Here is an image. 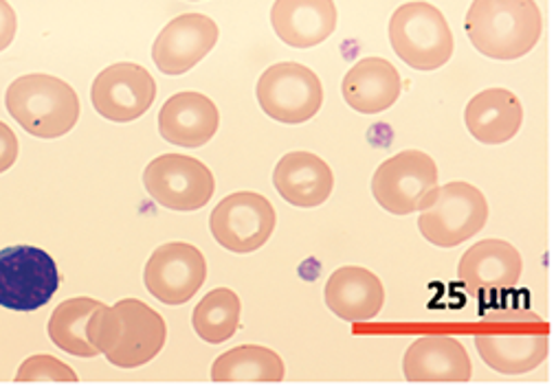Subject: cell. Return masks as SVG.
Masks as SVG:
<instances>
[{
  "label": "cell",
  "instance_id": "obj_1",
  "mask_svg": "<svg viewBox=\"0 0 556 388\" xmlns=\"http://www.w3.org/2000/svg\"><path fill=\"white\" fill-rule=\"evenodd\" d=\"M90 340L119 368H137L154 360L167 340L163 316L139 299L102 306L90 319Z\"/></svg>",
  "mask_w": 556,
  "mask_h": 388
},
{
  "label": "cell",
  "instance_id": "obj_2",
  "mask_svg": "<svg viewBox=\"0 0 556 388\" xmlns=\"http://www.w3.org/2000/svg\"><path fill=\"white\" fill-rule=\"evenodd\" d=\"M476 347L480 358L497 373H530L547 360L549 327L530 310H495L480 323Z\"/></svg>",
  "mask_w": 556,
  "mask_h": 388
},
{
  "label": "cell",
  "instance_id": "obj_3",
  "mask_svg": "<svg viewBox=\"0 0 556 388\" xmlns=\"http://www.w3.org/2000/svg\"><path fill=\"white\" fill-rule=\"evenodd\" d=\"M465 29L482 55L510 62L536 47L543 21L534 0H473Z\"/></svg>",
  "mask_w": 556,
  "mask_h": 388
},
{
  "label": "cell",
  "instance_id": "obj_4",
  "mask_svg": "<svg viewBox=\"0 0 556 388\" xmlns=\"http://www.w3.org/2000/svg\"><path fill=\"white\" fill-rule=\"evenodd\" d=\"M5 106L25 132L38 139L68 134L79 119V96L64 79L31 73L8 88Z\"/></svg>",
  "mask_w": 556,
  "mask_h": 388
},
{
  "label": "cell",
  "instance_id": "obj_5",
  "mask_svg": "<svg viewBox=\"0 0 556 388\" xmlns=\"http://www.w3.org/2000/svg\"><path fill=\"white\" fill-rule=\"evenodd\" d=\"M420 235L438 248H455L476 237L489 220L484 193L471 182L438 184L418 207Z\"/></svg>",
  "mask_w": 556,
  "mask_h": 388
},
{
  "label": "cell",
  "instance_id": "obj_6",
  "mask_svg": "<svg viewBox=\"0 0 556 388\" xmlns=\"http://www.w3.org/2000/svg\"><path fill=\"white\" fill-rule=\"evenodd\" d=\"M394 53L412 68L429 73L442 68L453 55V34L444 14L425 0L401 5L390 21Z\"/></svg>",
  "mask_w": 556,
  "mask_h": 388
},
{
  "label": "cell",
  "instance_id": "obj_7",
  "mask_svg": "<svg viewBox=\"0 0 556 388\" xmlns=\"http://www.w3.org/2000/svg\"><path fill=\"white\" fill-rule=\"evenodd\" d=\"M60 287L55 259L36 246L0 250V306L14 312L45 308Z\"/></svg>",
  "mask_w": 556,
  "mask_h": 388
},
{
  "label": "cell",
  "instance_id": "obj_8",
  "mask_svg": "<svg viewBox=\"0 0 556 388\" xmlns=\"http://www.w3.org/2000/svg\"><path fill=\"white\" fill-rule=\"evenodd\" d=\"M257 104L275 121L300 126L311 121L324 104V86L304 64L282 62L266 68L257 79Z\"/></svg>",
  "mask_w": 556,
  "mask_h": 388
},
{
  "label": "cell",
  "instance_id": "obj_9",
  "mask_svg": "<svg viewBox=\"0 0 556 388\" xmlns=\"http://www.w3.org/2000/svg\"><path fill=\"white\" fill-rule=\"evenodd\" d=\"M152 201L169 211H199L214 198L216 178L210 167L192 156L163 154L143 171Z\"/></svg>",
  "mask_w": 556,
  "mask_h": 388
},
{
  "label": "cell",
  "instance_id": "obj_10",
  "mask_svg": "<svg viewBox=\"0 0 556 388\" xmlns=\"http://www.w3.org/2000/svg\"><path fill=\"white\" fill-rule=\"evenodd\" d=\"M438 180V165L429 154L405 150L379 165L372 178V196L386 211L409 216L418 211Z\"/></svg>",
  "mask_w": 556,
  "mask_h": 388
},
{
  "label": "cell",
  "instance_id": "obj_11",
  "mask_svg": "<svg viewBox=\"0 0 556 388\" xmlns=\"http://www.w3.org/2000/svg\"><path fill=\"white\" fill-rule=\"evenodd\" d=\"M275 209L268 198L253 191H238L218 203L210 216L214 240L238 255L262 248L275 231Z\"/></svg>",
  "mask_w": 556,
  "mask_h": 388
},
{
  "label": "cell",
  "instance_id": "obj_12",
  "mask_svg": "<svg viewBox=\"0 0 556 388\" xmlns=\"http://www.w3.org/2000/svg\"><path fill=\"white\" fill-rule=\"evenodd\" d=\"M205 279L207 261L203 253L185 242L159 246L143 270L148 293L165 306H182L192 301Z\"/></svg>",
  "mask_w": 556,
  "mask_h": 388
},
{
  "label": "cell",
  "instance_id": "obj_13",
  "mask_svg": "<svg viewBox=\"0 0 556 388\" xmlns=\"http://www.w3.org/2000/svg\"><path fill=\"white\" fill-rule=\"evenodd\" d=\"M92 108L113 124H130L143 117L156 100V81L148 68L119 62L104 68L90 88Z\"/></svg>",
  "mask_w": 556,
  "mask_h": 388
},
{
  "label": "cell",
  "instance_id": "obj_14",
  "mask_svg": "<svg viewBox=\"0 0 556 388\" xmlns=\"http://www.w3.org/2000/svg\"><path fill=\"white\" fill-rule=\"evenodd\" d=\"M220 29L205 14H182L174 18L154 40L152 60L165 75H182L203 62L216 47Z\"/></svg>",
  "mask_w": 556,
  "mask_h": 388
},
{
  "label": "cell",
  "instance_id": "obj_15",
  "mask_svg": "<svg viewBox=\"0 0 556 388\" xmlns=\"http://www.w3.org/2000/svg\"><path fill=\"white\" fill-rule=\"evenodd\" d=\"M220 126V113L207 94L197 90L178 92L163 104L159 113L161 137L180 147L207 145Z\"/></svg>",
  "mask_w": 556,
  "mask_h": 388
},
{
  "label": "cell",
  "instance_id": "obj_16",
  "mask_svg": "<svg viewBox=\"0 0 556 388\" xmlns=\"http://www.w3.org/2000/svg\"><path fill=\"white\" fill-rule=\"evenodd\" d=\"M324 299L337 319L348 323H369L383 310L386 287L372 270L343 266L330 274Z\"/></svg>",
  "mask_w": 556,
  "mask_h": 388
},
{
  "label": "cell",
  "instance_id": "obj_17",
  "mask_svg": "<svg viewBox=\"0 0 556 388\" xmlns=\"http://www.w3.org/2000/svg\"><path fill=\"white\" fill-rule=\"evenodd\" d=\"M523 261L519 250L504 240H484L471 246L459 259L457 276L469 293L484 295L510 289L519 283Z\"/></svg>",
  "mask_w": 556,
  "mask_h": 388
},
{
  "label": "cell",
  "instance_id": "obj_18",
  "mask_svg": "<svg viewBox=\"0 0 556 388\" xmlns=\"http://www.w3.org/2000/svg\"><path fill=\"white\" fill-rule=\"evenodd\" d=\"M273 184L289 205L300 209H315L332 196L334 173L330 165L317 154L291 152L275 165Z\"/></svg>",
  "mask_w": 556,
  "mask_h": 388
},
{
  "label": "cell",
  "instance_id": "obj_19",
  "mask_svg": "<svg viewBox=\"0 0 556 388\" xmlns=\"http://www.w3.org/2000/svg\"><path fill=\"white\" fill-rule=\"evenodd\" d=\"M334 0H275L270 25L285 44L313 49L326 42L337 29Z\"/></svg>",
  "mask_w": 556,
  "mask_h": 388
},
{
  "label": "cell",
  "instance_id": "obj_20",
  "mask_svg": "<svg viewBox=\"0 0 556 388\" xmlns=\"http://www.w3.org/2000/svg\"><path fill=\"white\" fill-rule=\"evenodd\" d=\"M345 104L361 115H379L392 108L403 90L399 68L383 57H363L343 77Z\"/></svg>",
  "mask_w": 556,
  "mask_h": 388
},
{
  "label": "cell",
  "instance_id": "obj_21",
  "mask_svg": "<svg viewBox=\"0 0 556 388\" xmlns=\"http://www.w3.org/2000/svg\"><path fill=\"white\" fill-rule=\"evenodd\" d=\"M403 373L409 381H469L473 364L459 340L422 336L405 351Z\"/></svg>",
  "mask_w": 556,
  "mask_h": 388
},
{
  "label": "cell",
  "instance_id": "obj_22",
  "mask_svg": "<svg viewBox=\"0 0 556 388\" xmlns=\"http://www.w3.org/2000/svg\"><path fill=\"white\" fill-rule=\"evenodd\" d=\"M465 124L478 143L502 145L521 130L523 106L513 90L486 88L469 102Z\"/></svg>",
  "mask_w": 556,
  "mask_h": 388
},
{
  "label": "cell",
  "instance_id": "obj_23",
  "mask_svg": "<svg viewBox=\"0 0 556 388\" xmlns=\"http://www.w3.org/2000/svg\"><path fill=\"white\" fill-rule=\"evenodd\" d=\"M104 303L98 299L77 297L62 301L49 319V338L62 351L77 358H96L100 351L90 340V319Z\"/></svg>",
  "mask_w": 556,
  "mask_h": 388
},
{
  "label": "cell",
  "instance_id": "obj_24",
  "mask_svg": "<svg viewBox=\"0 0 556 388\" xmlns=\"http://www.w3.org/2000/svg\"><path fill=\"white\" fill-rule=\"evenodd\" d=\"M285 360L262 345H242L225 351L212 366L214 381H282Z\"/></svg>",
  "mask_w": 556,
  "mask_h": 388
},
{
  "label": "cell",
  "instance_id": "obj_25",
  "mask_svg": "<svg viewBox=\"0 0 556 388\" xmlns=\"http://www.w3.org/2000/svg\"><path fill=\"white\" fill-rule=\"evenodd\" d=\"M240 312H242V303L233 289L216 287L197 306L192 325L205 342L220 345V342H227L238 332Z\"/></svg>",
  "mask_w": 556,
  "mask_h": 388
},
{
  "label": "cell",
  "instance_id": "obj_26",
  "mask_svg": "<svg viewBox=\"0 0 556 388\" xmlns=\"http://www.w3.org/2000/svg\"><path fill=\"white\" fill-rule=\"evenodd\" d=\"M16 381H77V373L62 360L40 353L21 364Z\"/></svg>",
  "mask_w": 556,
  "mask_h": 388
},
{
  "label": "cell",
  "instance_id": "obj_27",
  "mask_svg": "<svg viewBox=\"0 0 556 388\" xmlns=\"http://www.w3.org/2000/svg\"><path fill=\"white\" fill-rule=\"evenodd\" d=\"M18 152H21V145L14 130L8 124L0 121V173L14 167V163L18 160Z\"/></svg>",
  "mask_w": 556,
  "mask_h": 388
},
{
  "label": "cell",
  "instance_id": "obj_28",
  "mask_svg": "<svg viewBox=\"0 0 556 388\" xmlns=\"http://www.w3.org/2000/svg\"><path fill=\"white\" fill-rule=\"evenodd\" d=\"M18 31V18L8 0H0V51H5Z\"/></svg>",
  "mask_w": 556,
  "mask_h": 388
},
{
  "label": "cell",
  "instance_id": "obj_29",
  "mask_svg": "<svg viewBox=\"0 0 556 388\" xmlns=\"http://www.w3.org/2000/svg\"><path fill=\"white\" fill-rule=\"evenodd\" d=\"M192 3H197V0H192Z\"/></svg>",
  "mask_w": 556,
  "mask_h": 388
}]
</instances>
